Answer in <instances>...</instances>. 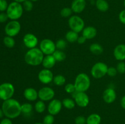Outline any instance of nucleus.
Instances as JSON below:
<instances>
[{
    "label": "nucleus",
    "instance_id": "nucleus-1",
    "mask_svg": "<svg viewBox=\"0 0 125 124\" xmlns=\"http://www.w3.org/2000/svg\"><path fill=\"white\" fill-rule=\"evenodd\" d=\"M21 105L18 100L14 98H10L3 102L2 109L6 117L13 119L18 117L21 114Z\"/></svg>",
    "mask_w": 125,
    "mask_h": 124
},
{
    "label": "nucleus",
    "instance_id": "nucleus-37",
    "mask_svg": "<svg viewBox=\"0 0 125 124\" xmlns=\"http://www.w3.org/2000/svg\"><path fill=\"white\" fill-rule=\"evenodd\" d=\"M118 73V71L117 70V68L115 67H108V69H107V75H108L109 77H114Z\"/></svg>",
    "mask_w": 125,
    "mask_h": 124
},
{
    "label": "nucleus",
    "instance_id": "nucleus-17",
    "mask_svg": "<svg viewBox=\"0 0 125 124\" xmlns=\"http://www.w3.org/2000/svg\"><path fill=\"white\" fill-rule=\"evenodd\" d=\"M114 56L117 60L119 62L125 60V44H120L114 49Z\"/></svg>",
    "mask_w": 125,
    "mask_h": 124
},
{
    "label": "nucleus",
    "instance_id": "nucleus-15",
    "mask_svg": "<svg viewBox=\"0 0 125 124\" xmlns=\"http://www.w3.org/2000/svg\"><path fill=\"white\" fill-rule=\"evenodd\" d=\"M117 98V93L112 88H108L104 91L103 93V99L106 103H112Z\"/></svg>",
    "mask_w": 125,
    "mask_h": 124
},
{
    "label": "nucleus",
    "instance_id": "nucleus-27",
    "mask_svg": "<svg viewBox=\"0 0 125 124\" xmlns=\"http://www.w3.org/2000/svg\"><path fill=\"white\" fill-rule=\"evenodd\" d=\"M52 55L54 57L56 62H63L66 58V54L65 52H63V51H61V50L56 49L52 53Z\"/></svg>",
    "mask_w": 125,
    "mask_h": 124
},
{
    "label": "nucleus",
    "instance_id": "nucleus-31",
    "mask_svg": "<svg viewBox=\"0 0 125 124\" xmlns=\"http://www.w3.org/2000/svg\"><path fill=\"white\" fill-rule=\"evenodd\" d=\"M73 10L71 7H64L61 10V15L63 18H70L72 17Z\"/></svg>",
    "mask_w": 125,
    "mask_h": 124
},
{
    "label": "nucleus",
    "instance_id": "nucleus-49",
    "mask_svg": "<svg viewBox=\"0 0 125 124\" xmlns=\"http://www.w3.org/2000/svg\"><path fill=\"white\" fill-rule=\"evenodd\" d=\"M123 4H124V6L125 7V0H124V2H123Z\"/></svg>",
    "mask_w": 125,
    "mask_h": 124
},
{
    "label": "nucleus",
    "instance_id": "nucleus-46",
    "mask_svg": "<svg viewBox=\"0 0 125 124\" xmlns=\"http://www.w3.org/2000/svg\"><path fill=\"white\" fill-rule=\"evenodd\" d=\"M13 1H15V2H18V3H23V2H24L26 0H13Z\"/></svg>",
    "mask_w": 125,
    "mask_h": 124
},
{
    "label": "nucleus",
    "instance_id": "nucleus-8",
    "mask_svg": "<svg viewBox=\"0 0 125 124\" xmlns=\"http://www.w3.org/2000/svg\"><path fill=\"white\" fill-rule=\"evenodd\" d=\"M39 49L45 55H52L56 50V44L50 39H43L39 44Z\"/></svg>",
    "mask_w": 125,
    "mask_h": 124
},
{
    "label": "nucleus",
    "instance_id": "nucleus-41",
    "mask_svg": "<svg viewBox=\"0 0 125 124\" xmlns=\"http://www.w3.org/2000/svg\"><path fill=\"white\" fill-rule=\"evenodd\" d=\"M8 18L9 17L6 13H4V12H1V13H0V23H5L6 21H7Z\"/></svg>",
    "mask_w": 125,
    "mask_h": 124
},
{
    "label": "nucleus",
    "instance_id": "nucleus-12",
    "mask_svg": "<svg viewBox=\"0 0 125 124\" xmlns=\"http://www.w3.org/2000/svg\"><path fill=\"white\" fill-rule=\"evenodd\" d=\"M54 75L50 69H43L40 71L38 74V79L43 84L47 85L50 83L53 80Z\"/></svg>",
    "mask_w": 125,
    "mask_h": 124
},
{
    "label": "nucleus",
    "instance_id": "nucleus-14",
    "mask_svg": "<svg viewBox=\"0 0 125 124\" xmlns=\"http://www.w3.org/2000/svg\"><path fill=\"white\" fill-rule=\"evenodd\" d=\"M62 106L63 105L62 101L58 99H52L50 101L48 106V111L49 114L56 115L61 112Z\"/></svg>",
    "mask_w": 125,
    "mask_h": 124
},
{
    "label": "nucleus",
    "instance_id": "nucleus-26",
    "mask_svg": "<svg viewBox=\"0 0 125 124\" xmlns=\"http://www.w3.org/2000/svg\"><path fill=\"white\" fill-rule=\"evenodd\" d=\"M63 107L68 109H72L75 107L76 103L74 99L70 98H65L62 101Z\"/></svg>",
    "mask_w": 125,
    "mask_h": 124
},
{
    "label": "nucleus",
    "instance_id": "nucleus-36",
    "mask_svg": "<svg viewBox=\"0 0 125 124\" xmlns=\"http://www.w3.org/2000/svg\"><path fill=\"white\" fill-rule=\"evenodd\" d=\"M117 70L118 73L120 74H125V63L124 61H122V62H119L117 64Z\"/></svg>",
    "mask_w": 125,
    "mask_h": 124
},
{
    "label": "nucleus",
    "instance_id": "nucleus-23",
    "mask_svg": "<svg viewBox=\"0 0 125 124\" xmlns=\"http://www.w3.org/2000/svg\"><path fill=\"white\" fill-rule=\"evenodd\" d=\"M78 38H79L78 33L72 30L67 32L65 34V40H67V41L71 43L77 42Z\"/></svg>",
    "mask_w": 125,
    "mask_h": 124
},
{
    "label": "nucleus",
    "instance_id": "nucleus-43",
    "mask_svg": "<svg viewBox=\"0 0 125 124\" xmlns=\"http://www.w3.org/2000/svg\"><path fill=\"white\" fill-rule=\"evenodd\" d=\"M0 124H13L12 122L10 119L6 117L5 119H3L0 122Z\"/></svg>",
    "mask_w": 125,
    "mask_h": 124
},
{
    "label": "nucleus",
    "instance_id": "nucleus-45",
    "mask_svg": "<svg viewBox=\"0 0 125 124\" xmlns=\"http://www.w3.org/2000/svg\"><path fill=\"white\" fill-rule=\"evenodd\" d=\"M4 115V113H3V111H2V108H0V119H1V118L3 117V116Z\"/></svg>",
    "mask_w": 125,
    "mask_h": 124
},
{
    "label": "nucleus",
    "instance_id": "nucleus-39",
    "mask_svg": "<svg viewBox=\"0 0 125 124\" xmlns=\"http://www.w3.org/2000/svg\"><path fill=\"white\" fill-rule=\"evenodd\" d=\"M8 6L9 4L6 0H0V12H3L4 11L7 10Z\"/></svg>",
    "mask_w": 125,
    "mask_h": 124
},
{
    "label": "nucleus",
    "instance_id": "nucleus-9",
    "mask_svg": "<svg viewBox=\"0 0 125 124\" xmlns=\"http://www.w3.org/2000/svg\"><path fill=\"white\" fill-rule=\"evenodd\" d=\"M21 30V24L17 20H12L5 26L4 31L7 36H15Z\"/></svg>",
    "mask_w": 125,
    "mask_h": 124
},
{
    "label": "nucleus",
    "instance_id": "nucleus-18",
    "mask_svg": "<svg viewBox=\"0 0 125 124\" xmlns=\"http://www.w3.org/2000/svg\"><path fill=\"white\" fill-rule=\"evenodd\" d=\"M23 96L24 98L28 101L34 102L39 98L38 91L33 88H27L23 92Z\"/></svg>",
    "mask_w": 125,
    "mask_h": 124
},
{
    "label": "nucleus",
    "instance_id": "nucleus-38",
    "mask_svg": "<svg viewBox=\"0 0 125 124\" xmlns=\"http://www.w3.org/2000/svg\"><path fill=\"white\" fill-rule=\"evenodd\" d=\"M87 118H85L83 115H79L76 117L74 119V123L75 124H86Z\"/></svg>",
    "mask_w": 125,
    "mask_h": 124
},
{
    "label": "nucleus",
    "instance_id": "nucleus-44",
    "mask_svg": "<svg viewBox=\"0 0 125 124\" xmlns=\"http://www.w3.org/2000/svg\"><path fill=\"white\" fill-rule=\"evenodd\" d=\"M120 105L123 109H125V95L122 97L120 100Z\"/></svg>",
    "mask_w": 125,
    "mask_h": 124
},
{
    "label": "nucleus",
    "instance_id": "nucleus-3",
    "mask_svg": "<svg viewBox=\"0 0 125 124\" xmlns=\"http://www.w3.org/2000/svg\"><path fill=\"white\" fill-rule=\"evenodd\" d=\"M74 85L76 92H86L91 85V81L87 74L80 73L76 77Z\"/></svg>",
    "mask_w": 125,
    "mask_h": 124
},
{
    "label": "nucleus",
    "instance_id": "nucleus-4",
    "mask_svg": "<svg viewBox=\"0 0 125 124\" xmlns=\"http://www.w3.org/2000/svg\"><path fill=\"white\" fill-rule=\"evenodd\" d=\"M23 10L24 9L21 3L13 1L9 4L6 13L11 20H18L23 15Z\"/></svg>",
    "mask_w": 125,
    "mask_h": 124
},
{
    "label": "nucleus",
    "instance_id": "nucleus-42",
    "mask_svg": "<svg viewBox=\"0 0 125 124\" xmlns=\"http://www.w3.org/2000/svg\"><path fill=\"white\" fill-rule=\"evenodd\" d=\"M86 40H87V39L85 38L84 37L83 35H81V36H79L77 42H78V43H79V44H83L85 43V41H86Z\"/></svg>",
    "mask_w": 125,
    "mask_h": 124
},
{
    "label": "nucleus",
    "instance_id": "nucleus-35",
    "mask_svg": "<svg viewBox=\"0 0 125 124\" xmlns=\"http://www.w3.org/2000/svg\"><path fill=\"white\" fill-rule=\"evenodd\" d=\"M65 91L68 94H73L75 93L76 91V88L75 86H74V83H70L67 84L65 86Z\"/></svg>",
    "mask_w": 125,
    "mask_h": 124
},
{
    "label": "nucleus",
    "instance_id": "nucleus-47",
    "mask_svg": "<svg viewBox=\"0 0 125 124\" xmlns=\"http://www.w3.org/2000/svg\"><path fill=\"white\" fill-rule=\"evenodd\" d=\"M30 1H32V2H36V1H38L39 0H30Z\"/></svg>",
    "mask_w": 125,
    "mask_h": 124
},
{
    "label": "nucleus",
    "instance_id": "nucleus-20",
    "mask_svg": "<svg viewBox=\"0 0 125 124\" xmlns=\"http://www.w3.org/2000/svg\"><path fill=\"white\" fill-rule=\"evenodd\" d=\"M56 62H57L52 55H47L44 57L42 64L45 69H50L54 66Z\"/></svg>",
    "mask_w": 125,
    "mask_h": 124
},
{
    "label": "nucleus",
    "instance_id": "nucleus-40",
    "mask_svg": "<svg viewBox=\"0 0 125 124\" xmlns=\"http://www.w3.org/2000/svg\"><path fill=\"white\" fill-rule=\"evenodd\" d=\"M118 18L121 23L125 25V9L121 11L118 15Z\"/></svg>",
    "mask_w": 125,
    "mask_h": 124
},
{
    "label": "nucleus",
    "instance_id": "nucleus-48",
    "mask_svg": "<svg viewBox=\"0 0 125 124\" xmlns=\"http://www.w3.org/2000/svg\"><path fill=\"white\" fill-rule=\"evenodd\" d=\"M35 124H43V122L42 123V122H37V123H35Z\"/></svg>",
    "mask_w": 125,
    "mask_h": 124
},
{
    "label": "nucleus",
    "instance_id": "nucleus-29",
    "mask_svg": "<svg viewBox=\"0 0 125 124\" xmlns=\"http://www.w3.org/2000/svg\"><path fill=\"white\" fill-rule=\"evenodd\" d=\"M3 43L5 46L8 48H12L15 44V41L12 36H6L4 38Z\"/></svg>",
    "mask_w": 125,
    "mask_h": 124
},
{
    "label": "nucleus",
    "instance_id": "nucleus-13",
    "mask_svg": "<svg viewBox=\"0 0 125 124\" xmlns=\"http://www.w3.org/2000/svg\"><path fill=\"white\" fill-rule=\"evenodd\" d=\"M23 43L24 46L29 49L35 48L39 44V40L37 37L32 33H28L23 36Z\"/></svg>",
    "mask_w": 125,
    "mask_h": 124
},
{
    "label": "nucleus",
    "instance_id": "nucleus-6",
    "mask_svg": "<svg viewBox=\"0 0 125 124\" xmlns=\"http://www.w3.org/2000/svg\"><path fill=\"white\" fill-rule=\"evenodd\" d=\"M68 26L73 31L81 32L85 27V23L83 18L78 15H72L68 19Z\"/></svg>",
    "mask_w": 125,
    "mask_h": 124
},
{
    "label": "nucleus",
    "instance_id": "nucleus-34",
    "mask_svg": "<svg viewBox=\"0 0 125 124\" xmlns=\"http://www.w3.org/2000/svg\"><path fill=\"white\" fill-rule=\"evenodd\" d=\"M54 122V117L53 115L48 114L45 115L43 120V124H53Z\"/></svg>",
    "mask_w": 125,
    "mask_h": 124
},
{
    "label": "nucleus",
    "instance_id": "nucleus-5",
    "mask_svg": "<svg viewBox=\"0 0 125 124\" xmlns=\"http://www.w3.org/2000/svg\"><path fill=\"white\" fill-rule=\"evenodd\" d=\"M108 66L103 62H97L91 69V75L94 79H100L104 77L107 74Z\"/></svg>",
    "mask_w": 125,
    "mask_h": 124
},
{
    "label": "nucleus",
    "instance_id": "nucleus-16",
    "mask_svg": "<svg viewBox=\"0 0 125 124\" xmlns=\"http://www.w3.org/2000/svg\"><path fill=\"white\" fill-rule=\"evenodd\" d=\"M85 0H73L71 4V9L75 13H80L85 10L86 7Z\"/></svg>",
    "mask_w": 125,
    "mask_h": 124
},
{
    "label": "nucleus",
    "instance_id": "nucleus-22",
    "mask_svg": "<svg viewBox=\"0 0 125 124\" xmlns=\"http://www.w3.org/2000/svg\"><path fill=\"white\" fill-rule=\"evenodd\" d=\"M101 122V116L96 113L90 114L87 118L86 124H100Z\"/></svg>",
    "mask_w": 125,
    "mask_h": 124
},
{
    "label": "nucleus",
    "instance_id": "nucleus-7",
    "mask_svg": "<svg viewBox=\"0 0 125 124\" xmlns=\"http://www.w3.org/2000/svg\"><path fill=\"white\" fill-rule=\"evenodd\" d=\"M15 93V88L12 83H3L0 85V98L2 100L10 99Z\"/></svg>",
    "mask_w": 125,
    "mask_h": 124
},
{
    "label": "nucleus",
    "instance_id": "nucleus-21",
    "mask_svg": "<svg viewBox=\"0 0 125 124\" xmlns=\"http://www.w3.org/2000/svg\"><path fill=\"white\" fill-rule=\"evenodd\" d=\"M95 6L99 11L105 12L108 10L109 8V5L106 0H96Z\"/></svg>",
    "mask_w": 125,
    "mask_h": 124
},
{
    "label": "nucleus",
    "instance_id": "nucleus-32",
    "mask_svg": "<svg viewBox=\"0 0 125 124\" xmlns=\"http://www.w3.org/2000/svg\"><path fill=\"white\" fill-rule=\"evenodd\" d=\"M55 44H56V49L63 51L67 47V40H65L63 39H59L56 41Z\"/></svg>",
    "mask_w": 125,
    "mask_h": 124
},
{
    "label": "nucleus",
    "instance_id": "nucleus-25",
    "mask_svg": "<svg viewBox=\"0 0 125 124\" xmlns=\"http://www.w3.org/2000/svg\"><path fill=\"white\" fill-rule=\"evenodd\" d=\"M53 81L54 84L57 86H62L66 82V79L63 75L61 74H58L55 76H54L53 78Z\"/></svg>",
    "mask_w": 125,
    "mask_h": 124
},
{
    "label": "nucleus",
    "instance_id": "nucleus-11",
    "mask_svg": "<svg viewBox=\"0 0 125 124\" xmlns=\"http://www.w3.org/2000/svg\"><path fill=\"white\" fill-rule=\"evenodd\" d=\"M76 105L81 108H85L90 102V99L85 92H76L74 95Z\"/></svg>",
    "mask_w": 125,
    "mask_h": 124
},
{
    "label": "nucleus",
    "instance_id": "nucleus-19",
    "mask_svg": "<svg viewBox=\"0 0 125 124\" xmlns=\"http://www.w3.org/2000/svg\"><path fill=\"white\" fill-rule=\"evenodd\" d=\"M82 32H83L82 35H83L87 40H92L97 35V30L96 28L90 26L85 27Z\"/></svg>",
    "mask_w": 125,
    "mask_h": 124
},
{
    "label": "nucleus",
    "instance_id": "nucleus-30",
    "mask_svg": "<svg viewBox=\"0 0 125 124\" xmlns=\"http://www.w3.org/2000/svg\"><path fill=\"white\" fill-rule=\"evenodd\" d=\"M21 113L24 114H30L33 110V106L29 103H24L21 105Z\"/></svg>",
    "mask_w": 125,
    "mask_h": 124
},
{
    "label": "nucleus",
    "instance_id": "nucleus-24",
    "mask_svg": "<svg viewBox=\"0 0 125 124\" xmlns=\"http://www.w3.org/2000/svg\"><path fill=\"white\" fill-rule=\"evenodd\" d=\"M89 49L92 53L95 55H100L103 52V46L97 43L91 44L89 47Z\"/></svg>",
    "mask_w": 125,
    "mask_h": 124
},
{
    "label": "nucleus",
    "instance_id": "nucleus-2",
    "mask_svg": "<svg viewBox=\"0 0 125 124\" xmlns=\"http://www.w3.org/2000/svg\"><path fill=\"white\" fill-rule=\"evenodd\" d=\"M44 54L37 47L30 49L24 55V61L28 64L33 66L40 65L42 63Z\"/></svg>",
    "mask_w": 125,
    "mask_h": 124
},
{
    "label": "nucleus",
    "instance_id": "nucleus-10",
    "mask_svg": "<svg viewBox=\"0 0 125 124\" xmlns=\"http://www.w3.org/2000/svg\"><path fill=\"white\" fill-rule=\"evenodd\" d=\"M39 94V98L40 100L43 102H48L51 101L54 99V97L55 96V92L53 89L50 87L45 86L43 87L38 91Z\"/></svg>",
    "mask_w": 125,
    "mask_h": 124
},
{
    "label": "nucleus",
    "instance_id": "nucleus-28",
    "mask_svg": "<svg viewBox=\"0 0 125 124\" xmlns=\"http://www.w3.org/2000/svg\"><path fill=\"white\" fill-rule=\"evenodd\" d=\"M34 109L35 111L38 113H43L46 109V105H45V102L40 100L37 101L34 105Z\"/></svg>",
    "mask_w": 125,
    "mask_h": 124
},
{
    "label": "nucleus",
    "instance_id": "nucleus-50",
    "mask_svg": "<svg viewBox=\"0 0 125 124\" xmlns=\"http://www.w3.org/2000/svg\"><path fill=\"white\" fill-rule=\"evenodd\" d=\"M90 1H96V0H90Z\"/></svg>",
    "mask_w": 125,
    "mask_h": 124
},
{
    "label": "nucleus",
    "instance_id": "nucleus-33",
    "mask_svg": "<svg viewBox=\"0 0 125 124\" xmlns=\"http://www.w3.org/2000/svg\"><path fill=\"white\" fill-rule=\"evenodd\" d=\"M22 6H23V7L24 10L27 11V12L31 11L33 9V7H34L33 2L30 1V0H26L24 2H23Z\"/></svg>",
    "mask_w": 125,
    "mask_h": 124
}]
</instances>
